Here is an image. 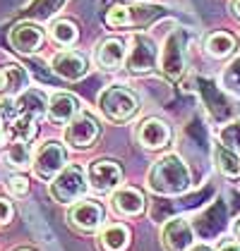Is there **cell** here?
<instances>
[{
  "instance_id": "27",
  "label": "cell",
  "mask_w": 240,
  "mask_h": 251,
  "mask_svg": "<svg viewBox=\"0 0 240 251\" xmlns=\"http://www.w3.org/2000/svg\"><path fill=\"white\" fill-rule=\"evenodd\" d=\"M7 187H10V192L15 194V196H24V194L29 192V179L24 175H12L10 182H7Z\"/></svg>"
},
{
  "instance_id": "20",
  "label": "cell",
  "mask_w": 240,
  "mask_h": 251,
  "mask_svg": "<svg viewBox=\"0 0 240 251\" xmlns=\"http://www.w3.org/2000/svg\"><path fill=\"white\" fill-rule=\"evenodd\" d=\"M204 48H207V53H209L211 58H216V60L228 58V55L236 50V39H233L231 34H226V31H214V34H209Z\"/></svg>"
},
{
  "instance_id": "15",
  "label": "cell",
  "mask_w": 240,
  "mask_h": 251,
  "mask_svg": "<svg viewBox=\"0 0 240 251\" xmlns=\"http://www.w3.org/2000/svg\"><path fill=\"white\" fill-rule=\"evenodd\" d=\"M125 60H127V50H125V43L120 39H106L103 43H99V48H96V65L101 70H116Z\"/></svg>"
},
{
  "instance_id": "22",
  "label": "cell",
  "mask_w": 240,
  "mask_h": 251,
  "mask_svg": "<svg viewBox=\"0 0 240 251\" xmlns=\"http://www.w3.org/2000/svg\"><path fill=\"white\" fill-rule=\"evenodd\" d=\"M51 36H53V41L60 43V46H72V43L77 41V36H80V31H77V26H75L72 22L58 20L51 26Z\"/></svg>"
},
{
  "instance_id": "18",
  "label": "cell",
  "mask_w": 240,
  "mask_h": 251,
  "mask_svg": "<svg viewBox=\"0 0 240 251\" xmlns=\"http://www.w3.org/2000/svg\"><path fill=\"white\" fill-rule=\"evenodd\" d=\"M214 160H216V168L221 170V175H226V177H238L240 175V153L223 146L221 141L214 146Z\"/></svg>"
},
{
  "instance_id": "6",
  "label": "cell",
  "mask_w": 240,
  "mask_h": 251,
  "mask_svg": "<svg viewBox=\"0 0 240 251\" xmlns=\"http://www.w3.org/2000/svg\"><path fill=\"white\" fill-rule=\"evenodd\" d=\"M185 70V34L173 31L168 34V39L163 41L161 48V72L168 79H178Z\"/></svg>"
},
{
  "instance_id": "25",
  "label": "cell",
  "mask_w": 240,
  "mask_h": 251,
  "mask_svg": "<svg viewBox=\"0 0 240 251\" xmlns=\"http://www.w3.org/2000/svg\"><path fill=\"white\" fill-rule=\"evenodd\" d=\"M219 141L223 144V146L233 149L236 153H240V120L231 122V125H226V127H221Z\"/></svg>"
},
{
  "instance_id": "35",
  "label": "cell",
  "mask_w": 240,
  "mask_h": 251,
  "mask_svg": "<svg viewBox=\"0 0 240 251\" xmlns=\"http://www.w3.org/2000/svg\"><path fill=\"white\" fill-rule=\"evenodd\" d=\"M17 251H29V249H17Z\"/></svg>"
},
{
  "instance_id": "19",
  "label": "cell",
  "mask_w": 240,
  "mask_h": 251,
  "mask_svg": "<svg viewBox=\"0 0 240 251\" xmlns=\"http://www.w3.org/2000/svg\"><path fill=\"white\" fill-rule=\"evenodd\" d=\"M130 244V230L125 225H108L106 230L101 232V247L106 251H125Z\"/></svg>"
},
{
  "instance_id": "2",
  "label": "cell",
  "mask_w": 240,
  "mask_h": 251,
  "mask_svg": "<svg viewBox=\"0 0 240 251\" xmlns=\"http://www.w3.org/2000/svg\"><path fill=\"white\" fill-rule=\"evenodd\" d=\"M101 113L113 122H127L140 110V98L125 86H108L99 96Z\"/></svg>"
},
{
  "instance_id": "30",
  "label": "cell",
  "mask_w": 240,
  "mask_h": 251,
  "mask_svg": "<svg viewBox=\"0 0 240 251\" xmlns=\"http://www.w3.org/2000/svg\"><path fill=\"white\" fill-rule=\"evenodd\" d=\"M187 251H214V249H211V247H204V244H197V247L192 244V247H190Z\"/></svg>"
},
{
  "instance_id": "17",
  "label": "cell",
  "mask_w": 240,
  "mask_h": 251,
  "mask_svg": "<svg viewBox=\"0 0 240 251\" xmlns=\"http://www.w3.org/2000/svg\"><path fill=\"white\" fill-rule=\"evenodd\" d=\"M15 105H17L20 115L34 117V120H39L43 113H48V98L43 96V91H36V89H24L17 96Z\"/></svg>"
},
{
  "instance_id": "11",
  "label": "cell",
  "mask_w": 240,
  "mask_h": 251,
  "mask_svg": "<svg viewBox=\"0 0 240 251\" xmlns=\"http://www.w3.org/2000/svg\"><path fill=\"white\" fill-rule=\"evenodd\" d=\"M137 141L144 149H163L171 141V127L159 120V117H149L137 127Z\"/></svg>"
},
{
  "instance_id": "23",
  "label": "cell",
  "mask_w": 240,
  "mask_h": 251,
  "mask_svg": "<svg viewBox=\"0 0 240 251\" xmlns=\"http://www.w3.org/2000/svg\"><path fill=\"white\" fill-rule=\"evenodd\" d=\"M221 86H223L228 94H233V96L240 98V58H236L226 70H223V75H221Z\"/></svg>"
},
{
  "instance_id": "21",
  "label": "cell",
  "mask_w": 240,
  "mask_h": 251,
  "mask_svg": "<svg viewBox=\"0 0 240 251\" xmlns=\"http://www.w3.org/2000/svg\"><path fill=\"white\" fill-rule=\"evenodd\" d=\"M5 163L15 170H27L29 165H34L31 160V151H29V144L17 139L15 144H10V149L5 151Z\"/></svg>"
},
{
  "instance_id": "3",
  "label": "cell",
  "mask_w": 240,
  "mask_h": 251,
  "mask_svg": "<svg viewBox=\"0 0 240 251\" xmlns=\"http://www.w3.org/2000/svg\"><path fill=\"white\" fill-rule=\"evenodd\" d=\"M89 187H91L89 184V175L84 173L80 165H67L51 182V196L58 203H72V201H80Z\"/></svg>"
},
{
  "instance_id": "31",
  "label": "cell",
  "mask_w": 240,
  "mask_h": 251,
  "mask_svg": "<svg viewBox=\"0 0 240 251\" xmlns=\"http://www.w3.org/2000/svg\"><path fill=\"white\" fill-rule=\"evenodd\" d=\"M7 86V75H5V70H0V89H5Z\"/></svg>"
},
{
  "instance_id": "34",
  "label": "cell",
  "mask_w": 240,
  "mask_h": 251,
  "mask_svg": "<svg viewBox=\"0 0 240 251\" xmlns=\"http://www.w3.org/2000/svg\"><path fill=\"white\" fill-rule=\"evenodd\" d=\"M2 144H5V127L0 125V146H2Z\"/></svg>"
},
{
  "instance_id": "14",
  "label": "cell",
  "mask_w": 240,
  "mask_h": 251,
  "mask_svg": "<svg viewBox=\"0 0 240 251\" xmlns=\"http://www.w3.org/2000/svg\"><path fill=\"white\" fill-rule=\"evenodd\" d=\"M77 115H80V100L72 94L60 91V94H53V98L48 100V117H51V122L65 125V122H70L72 117Z\"/></svg>"
},
{
  "instance_id": "10",
  "label": "cell",
  "mask_w": 240,
  "mask_h": 251,
  "mask_svg": "<svg viewBox=\"0 0 240 251\" xmlns=\"http://www.w3.org/2000/svg\"><path fill=\"white\" fill-rule=\"evenodd\" d=\"M103 218H106L103 206H101V203H94V201H80V203L72 206V211H70V223H72V227H77L80 232L99 230Z\"/></svg>"
},
{
  "instance_id": "24",
  "label": "cell",
  "mask_w": 240,
  "mask_h": 251,
  "mask_svg": "<svg viewBox=\"0 0 240 251\" xmlns=\"http://www.w3.org/2000/svg\"><path fill=\"white\" fill-rule=\"evenodd\" d=\"M135 17H132V7H125V5H113L106 15V24L108 26H127L132 24Z\"/></svg>"
},
{
  "instance_id": "1",
  "label": "cell",
  "mask_w": 240,
  "mask_h": 251,
  "mask_svg": "<svg viewBox=\"0 0 240 251\" xmlns=\"http://www.w3.org/2000/svg\"><path fill=\"white\" fill-rule=\"evenodd\" d=\"M147 184L154 194L161 196H178L190 189V170L182 163V158L176 153H168L159 158L147 177Z\"/></svg>"
},
{
  "instance_id": "8",
  "label": "cell",
  "mask_w": 240,
  "mask_h": 251,
  "mask_svg": "<svg viewBox=\"0 0 240 251\" xmlns=\"http://www.w3.org/2000/svg\"><path fill=\"white\" fill-rule=\"evenodd\" d=\"M99 136V122L91 115L82 113V115L72 117L67 129H65V141L72 146V149H87L96 141Z\"/></svg>"
},
{
  "instance_id": "29",
  "label": "cell",
  "mask_w": 240,
  "mask_h": 251,
  "mask_svg": "<svg viewBox=\"0 0 240 251\" xmlns=\"http://www.w3.org/2000/svg\"><path fill=\"white\" fill-rule=\"evenodd\" d=\"M216 251H240V242H233V239H228V242H221Z\"/></svg>"
},
{
  "instance_id": "32",
  "label": "cell",
  "mask_w": 240,
  "mask_h": 251,
  "mask_svg": "<svg viewBox=\"0 0 240 251\" xmlns=\"http://www.w3.org/2000/svg\"><path fill=\"white\" fill-rule=\"evenodd\" d=\"M233 15L240 20V0H233Z\"/></svg>"
},
{
  "instance_id": "7",
  "label": "cell",
  "mask_w": 240,
  "mask_h": 251,
  "mask_svg": "<svg viewBox=\"0 0 240 251\" xmlns=\"http://www.w3.org/2000/svg\"><path fill=\"white\" fill-rule=\"evenodd\" d=\"M87 175H89L91 189L99 194L113 192L122 182V170H120L118 163H113V160H94L89 165V173Z\"/></svg>"
},
{
  "instance_id": "33",
  "label": "cell",
  "mask_w": 240,
  "mask_h": 251,
  "mask_svg": "<svg viewBox=\"0 0 240 251\" xmlns=\"http://www.w3.org/2000/svg\"><path fill=\"white\" fill-rule=\"evenodd\" d=\"M233 232H236V239L240 242V218L236 220V225H233Z\"/></svg>"
},
{
  "instance_id": "4",
  "label": "cell",
  "mask_w": 240,
  "mask_h": 251,
  "mask_svg": "<svg viewBox=\"0 0 240 251\" xmlns=\"http://www.w3.org/2000/svg\"><path fill=\"white\" fill-rule=\"evenodd\" d=\"M65 163H67V153H65L62 144H58V141H46L36 151L34 173H36L39 179L48 182V179H56L65 170Z\"/></svg>"
},
{
  "instance_id": "28",
  "label": "cell",
  "mask_w": 240,
  "mask_h": 251,
  "mask_svg": "<svg viewBox=\"0 0 240 251\" xmlns=\"http://www.w3.org/2000/svg\"><path fill=\"white\" fill-rule=\"evenodd\" d=\"M12 215H15L12 203H10L7 199H2V196H0V225H7V223L12 220Z\"/></svg>"
},
{
  "instance_id": "9",
  "label": "cell",
  "mask_w": 240,
  "mask_h": 251,
  "mask_svg": "<svg viewBox=\"0 0 240 251\" xmlns=\"http://www.w3.org/2000/svg\"><path fill=\"white\" fill-rule=\"evenodd\" d=\"M192 239H195V232L185 218L168 220L161 230V244L166 251H187L192 247Z\"/></svg>"
},
{
  "instance_id": "12",
  "label": "cell",
  "mask_w": 240,
  "mask_h": 251,
  "mask_svg": "<svg viewBox=\"0 0 240 251\" xmlns=\"http://www.w3.org/2000/svg\"><path fill=\"white\" fill-rule=\"evenodd\" d=\"M43 43V31H41L36 24H29V22H22L15 24L12 31H10V46L17 50V53H36Z\"/></svg>"
},
{
  "instance_id": "16",
  "label": "cell",
  "mask_w": 240,
  "mask_h": 251,
  "mask_svg": "<svg viewBox=\"0 0 240 251\" xmlns=\"http://www.w3.org/2000/svg\"><path fill=\"white\" fill-rule=\"evenodd\" d=\"M111 203L116 213L120 215H140L144 211V196H142L140 189H132V187H120L118 192H113L111 196Z\"/></svg>"
},
{
  "instance_id": "26",
  "label": "cell",
  "mask_w": 240,
  "mask_h": 251,
  "mask_svg": "<svg viewBox=\"0 0 240 251\" xmlns=\"http://www.w3.org/2000/svg\"><path fill=\"white\" fill-rule=\"evenodd\" d=\"M5 75H7V91L10 94H15V91H20V89H24V84H27V75L22 72L20 67H5Z\"/></svg>"
},
{
  "instance_id": "13",
  "label": "cell",
  "mask_w": 240,
  "mask_h": 251,
  "mask_svg": "<svg viewBox=\"0 0 240 251\" xmlns=\"http://www.w3.org/2000/svg\"><path fill=\"white\" fill-rule=\"evenodd\" d=\"M87 70H89L87 58L80 55V53L65 50V53H58V55L53 58V72H56L58 77L67 79V81H77V79H82L87 75Z\"/></svg>"
},
{
  "instance_id": "5",
  "label": "cell",
  "mask_w": 240,
  "mask_h": 251,
  "mask_svg": "<svg viewBox=\"0 0 240 251\" xmlns=\"http://www.w3.org/2000/svg\"><path fill=\"white\" fill-rule=\"evenodd\" d=\"M159 60V48L147 34H135L132 36V48L127 53V70L132 75H147L156 67Z\"/></svg>"
}]
</instances>
